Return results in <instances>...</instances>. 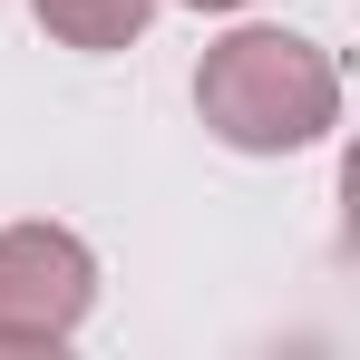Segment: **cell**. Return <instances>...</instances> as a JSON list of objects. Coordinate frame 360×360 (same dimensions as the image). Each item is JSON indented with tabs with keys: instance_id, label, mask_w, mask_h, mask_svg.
<instances>
[{
	"instance_id": "obj_1",
	"label": "cell",
	"mask_w": 360,
	"mask_h": 360,
	"mask_svg": "<svg viewBox=\"0 0 360 360\" xmlns=\"http://www.w3.org/2000/svg\"><path fill=\"white\" fill-rule=\"evenodd\" d=\"M195 108L243 156H292V146H311L341 117V68L302 30H234L195 68Z\"/></svg>"
},
{
	"instance_id": "obj_2",
	"label": "cell",
	"mask_w": 360,
	"mask_h": 360,
	"mask_svg": "<svg viewBox=\"0 0 360 360\" xmlns=\"http://www.w3.org/2000/svg\"><path fill=\"white\" fill-rule=\"evenodd\" d=\"M98 302V253L68 224H10L0 234V351H59Z\"/></svg>"
},
{
	"instance_id": "obj_3",
	"label": "cell",
	"mask_w": 360,
	"mask_h": 360,
	"mask_svg": "<svg viewBox=\"0 0 360 360\" xmlns=\"http://www.w3.org/2000/svg\"><path fill=\"white\" fill-rule=\"evenodd\" d=\"M30 10L49 20V39H68V49H127L156 20V0H30Z\"/></svg>"
},
{
	"instance_id": "obj_4",
	"label": "cell",
	"mask_w": 360,
	"mask_h": 360,
	"mask_svg": "<svg viewBox=\"0 0 360 360\" xmlns=\"http://www.w3.org/2000/svg\"><path fill=\"white\" fill-rule=\"evenodd\" d=\"M195 10H243V0H195Z\"/></svg>"
}]
</instances>
